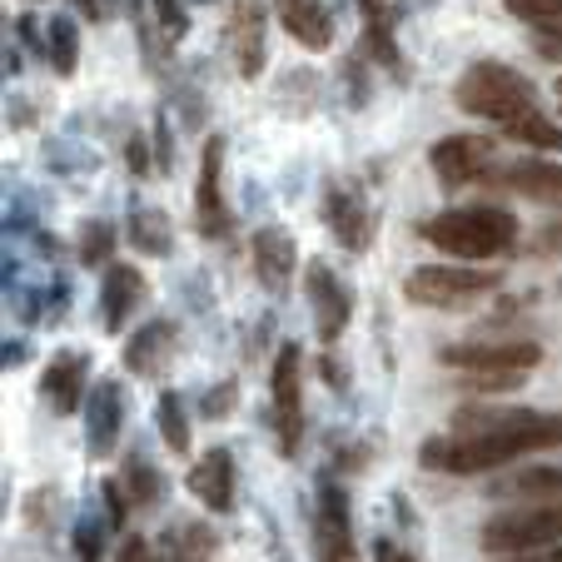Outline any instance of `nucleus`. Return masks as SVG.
Here are the masks:
<instances>
[{"label":"nucleus","instance_id":"1","mask_svg":"<svg viewBox=\"0 0 562 562\" xmlns=\"http://www.w3.org/2000/svg\"><path fill=\"white\" fill-rule=\"evenodd\" d=\"M562 448V414H532V408H463L453 414V434L428 438L418 463L434 473H488L513 458L552 453Z\"/></svg>","mask_w":562,"mask_h":562},{"label":"nucleus","instance_id":"2","mask_svg":"<svg viewBox=\"0 0 562 562\" xmlns=\"http://www.w3.org/2000/svg\"><path fill=\"white\" fill-rule=\"evenodd\" d=\"M434 249L453 259H498L518 245V220L498 204H473V210H443L418 224Z\"/></svg>","mask_w":562,"mask_h":562},{"label":"nucleus","instance_id":"3","mask_svg":"<svg viewBox=\"0 0 562 562\" xmlns=\"http://www.w3.org/2000/svg\"><path fill=\"white\" fill-rule=\"evenodd\" d=\"M453 100L458 110L477 120H493V125H513L518 115H532L538 110V86L528 75H518L513 65H498V60H477L458 75L453 86Z\"/></svg>","mask_w":562,"mask_h":562},{"label":"nucleus","instance_id":"4","mask_svg":"<svg viewBox=\"0 0 562 562\" xmlns=\"http://www.w3.org/2000/svg\"><path fill=\"white\" fill-rule=\"evenodd\" d=\"M483 552H503V558H522L538 548H558L562 542V498H542V503H522V508L493 513L483 522Z\"/></svg>","mask_w":562,"mask_h":562},{"label":"nucleus","instance_id":"5","mask_svg":"<svg viewBox=\"0 0 562 562\" xmlns=\"http://www.w3.org/2000/svg\"><path fill=\"white\" fill-rule=\"evenodd\" d=\"M498 289V269L473 265H424L404 279V294L424 308H468L473 299Z\"/></svg>","mask_w":562,"mask_h":562},{"label":"nucleus","instance_id":"6","mask_svg":"<svg viewBox=\"0 0 562 562\" xmlns=\"http://www.w3.org/2000/svg\"><path fill=\"white\" fill-rule=\"evenodd\" d=\"M314 558L318 562H359L349 493H344V483H334V477H318V488H314Z\"/></svg>","mask_w":562,"mask_h":562},{"label":"nucleus","instance_id":"7","mask_svg":"<svg viewBox=\"0 0 562 562\" xmlns=\"http://www.w3.org/2000/svg\"><path fill=\"white\" fill-rule=\"evenodd\" d=\"M438 359L463 373H528L542 363V349L538 339H468L448 344Z\"/></svg>","mask_w":562,"mask_h":562},{"label":"nucleus","instance_id":"8","mask_svg":"<svg viewBox=\"0 0 562 562\" xmlns=\"http://www.w3.org/2000/svg\"><path fill=\"white\" fill-rule=\"evenodd\" d=\"M274 438H279V453L294 458L299 453V438H304V353L299 344H284L274 359Z\"/></svg>","mask_w":562,"mask_h":562},{"label":"nucleus","instance_id":"9","mask_svg":"<svg viewBox=\"0 0 562 562\" xmlns=\"http://www.w3.org/2000/svg\"><path fill=\"white\" fill-rule=\"evenodd\" d=\"M265 31H269L265 0H229L224 55L234 60V75H239V80H259V70H265Z\"/></svg>","mask_w":562,"mask_h":562},{"label":"nucleus","instance_id":"10","mask_svg":"<svg viewBox=\"0 0 562 562\" xmlns=\"http://www.w3.org/2000/svg\"><path fill=\"white\" fill-rule=\"evenodd\" d=\"M304 289H308V308H314V334L324 339V349H334V344L344 339V329H349V318H353L349 284H344L324 259H308Z\"/></svg>","mask_w":562,"mask_h":562},{"label":"nucleus","instance_id":"11","mask_svg":"<svg viewBox=\"0 0 562 562\" xmlns=\"http://www.w3.org/2000/svg\"><path fill=\"white\" fill-rule=\"evenodd\" d=\"M229 200H224V135L204 139L200 155V180H194V229L204 239H224L229 234Z\"/></svg>","mask_w":562,"mask_h":562},{"label":"nucleus","instance_id":"12","mask_svg":"<svg viewBox=\"0 0 562 562\" xmlns=\"http://www.w3.org/2000/svg\"><path fill=\"white\" fill-rule=\"evenodd\" d=\"M428 165H434V175L448 184V190H458V184L488 180L493 165H498V149H493V139H483V135H448L434 145Z\"/></svg>","mask_w":562,"mask_h":562},{"label":"nucleus","instance_id":"13","mask_svg":"<svg viewBox=\"0 0 562 562\" xmlns=\"http://www.w3.org/2000/svg\"><path fill=\"white\" fill-rule=\"evenodd\" d=\"M324 224L349 255H363L373 245V210L353 180H334L324 190Z\"/></svg>","mask_w":562,"mask_h":562},{"label":"nucleus","instance_id":"14","mask_svg":"<svg viewBox=\"0 0 562 562\" xmlns=\"http://www.w3.org/2000/svg\"><path fill=\"white\" fill-rule=\"evenodd\" d=\"M175 353H180V329H175L170 318H149L145 329H135L125 339V369L139 373V379H165L175 363Z\"/></svg>","mask_w":562,"mask_h":562},{"label":"nucleus","instance_id":"15","mask_svg":"<svg viewBox=\"0 0 562 562\" xmlns=\"http://www.w3.org/2000/svg\"><path fill=\"white\" fill-rule=\"evenodd\" d=\"M125 428V389L120 379H100L86 398V448L90 458H110Z\"/></svg>","mask_w":562,"mask_h":562},{"label":"nucleus","instance_id":"16","mask_svg":"<svg viewBox=\"0 0 562 562\" xmlns=\"http://www.w3.org/2000/svg\"><path fill=\"white\" fill-rule=\"evenodd\" d=\"M294 269H299L294 234L279 229V224H265V229L255 234V279H259V284H265L274 299H289Z\"/></svg>","mask_w":562,"mask_h":562},{"label":"nucleus","instance_id":"17","mask_svg":"<svg viewBox=\"0 0 562 562\" xmlns=\"http://www.w3.org/2000/svg\"><path fill=\"white\" fill-rule=\"evenodd\" d=\"M149 284L145 274H139L135 265H105V294H100V324H105L110 334H125L130 314H135L139 304H145Z\"/></svg>","mask_w":562,"mask_h":562},{"label":"nucleus","instance_id":"18","mask_svg":"<svg viewBox=\"0 0 562 562\" xmlns=\"http://www.w3.org/2000/svg\"><path fill=\"white\" fill-rule=\"evenodd\" d=\"M86 379H90V359H86V353H55V359L45 363V379H41L45 404H50L55 414H75V408L90 398Z\"/></svg>","mask_w":562,"mask_h":562},{"label":"nucleus","instance_id":"19","mask_svg":"<svg viewBox=\"0 0 562 562\" xmlns=\"http://www.w3.org/2000/svg\"><path fill=\"white\" fill-rule=\"evenodd\" d=\"M184 488H190L210 513H229L234 508V458L224 453V448H210V453L190 468Z\"/></svg>","mask_w":562,"mask_h":562},{"label":"nucleus","instance_id":"20","mask_svg":"<svg viewBox=\"0 0 562 562\" xmlns=\"http://www.w3.org/2000/svg\"><path fill=\"white\" fill-rule=\"evenodd\" d=\"M279 15L304 50H329L334 45V11L324 0H289V5H279Z\"/></svg>","mask_w":562,"mask_h":562},{"label":"nucleus","instance_id":"21","mask_svg":"<svg viewBox=\"0 0 562 562\" xmlns=\"http://www.w3.org/2000/svg\"><path fill=\"white\" fill-rule=\"evenodd\" d=\"M503 184L528 200H548V204H562V165H548V159H518L503 170Z\"/></svg>","mask_w":562,"mask_h":562},{"label":"nucleus","instance_id":"22","mask_svg":"<svg viewBox=\"0 0 562 562\" xmlns=\"http://www.w3.org/2000/svg\"><path fill=\"white\" fill-rule=\"evenodd\" d=\"M220 558V538L210 522H175L165 532V562H214Z\"/></svg>","mask_w":562,"mask_h":562},{"label":"nucleus","instance_id":"23","mask_svg":"<svg viewBox=\"0 0 562 562\" xmlns=\"http://www.w3.org/2000/svg\"><path fill=\"white\" fill-rule=\"evenodd\" d=\"M130 245H135L145 259H170V249H175L170 214L165 210H135L130 214Z\"/></svg>","mask_w":562,"mask_h":562},{"label":"nucleus","instance_id":"24","mask_svg":"<svg viewBox=\"0 0 562 562\" xmlns=\"http://www.w3.org/2000/svg\"><path fill=\"white\" fill-rule=\"evenodd\" d=\"M493 498H562V468H528V473H513L503 483H493Z\"/></svg>","mask_w":562,"mask_h":562},{"label":"nucleus","instance_id":"25","mask_svg":"<svg viewBox=\"0 0 562 562\" xmlns=\"http://www.w3.org/2000/svg\"><path fill=\"white\" fill-rule=\"evenodd\" d=\"M120 483H125V493H130V503H135V508H159V498H165V473H159L145 453H130L125 458Z\"/></svg>","mask_w":562,"mask_h":562},{"label":"nucleus","instance_id":"26","mask_svg":"<svg viewBox=\"0 0 562 562\" xmlns=\"http://www.w3.org/2000/svg\"><path fill=\"white\" fill-rule=\"evenodd\" d=\"M503 135L528 145V149H538V155H558L562 149V125L548 115H538V110H532V115H518L513 125H503Z\"/></svg>","mask_w":562,"mask_h":562},{"label":"nucleus","instance_id":"27","mask_svg":"<svg viewBox=\"0 0 562 562\" xmlns=\"http://www.w3.org/2000/svg\"><path fill=\"white\" fill-rule=\"evenodd\" d=\"M155 424H159V438H165V448L170 453H190V418H184V404H180V393L165 389L159 393V404H155Z\"/></svg>","mask_w":562,"mask_h":562},{"label":"nucleus","instance_id":"28","mask_svg":"<svg viewBox=\"0 0 562 562\" xmlns=\"http://www.w3.org/2000/svg\"><path fill=\"white\" fill-rule=\"evenodd\" d=\"M45 55H50V70L60 75V80H70L75 65H80V35H75V21H50V31H45Z\"/></svg>","mask_w":562,"mask_h":562},{"label":"nucleus","instance_id":"29","mask_svg":"<svg viewBox=\"0 0 562 562\" xmlns=\"http://www.w3.org/2000/svg\"><path fill=\"white\" fill-rule=\"evenodd\" d=\"M75 255H80V265L100 269L115 259V229H110L105 220H86V229H80V239H75Z\"/></svg>","mask_w":562,"mask_h":562},{"label":"nucleus","instance_id":"30","mask_svg":"<svg viewBox=\"0 0 562 562\" xmlns=\"http://www.w3.org/2000/svg\"><path fill=\"white\" fill-rule=\"evenodd\" d=\"M513 21L532 25L542 35H562V0H503Z\"/></svg>","mask_w":562,"mask_h":562},{"label":"nucleus","instance_id":"31","mask_svg":"<svg viewBox=\"0 0 562 562\" xmlns=\"http://www.w3.org/2000/svg\"><path fill=\"white\" fill-rule=\"evenodd\" d=\"M110 528H115L110 518L86 513V518L75 522V558H80V562H100V558H105V532Z\"/></svg>","mask_w":562,"mask_h":562},{"label":"nucleus","instance_id":"32","mask_svg":"<svg viewBox=\"0 0 562 562\" xmlns=\"http://www.w3.org/2000/svg\"><path fill=\"white\" fill-rule=\"evenodd\" d=\"M363 50L373 55V65H383V70H398V45H393L389 21H383V15H373V21H369V31H363Z\"/></svg>","mask_w":562,"mask_h":562},{"label":"nucleus","instance_id":"33","mask_svg":"<svg viewBox=\"0 0 562 562\" xmlns=\"http://www.w3.org/2000/svg\"><path fill=\"white\" fill-rule=\"evenodd\" d=\"M155 21L165 31V41H180L190 31V11H184V0H155Z\"/></svg>","mask_w":562,"mask_h":562},{"label":"nucleus","instance_id":"34","mask_svg":"<svg viewBox=\"0 0 562 562\" xmlns=\"http://www.w3.org/2000/svg\"><path fill=\"white\" fill-rule=\"evenodd\" d=\"M234 404H239V383H234V379H224L220 389H210V393H204L200 414H204V418H214V424H220V418H229V414H234Z\"/></svg>","mask_w":562,"mask_h":562},{"label":"nucleus","instance_id":"35","mask_svg":"<svg viewBox=\"0 0 562 562\" xmlns=\"http://www.w3.org/2000/svg\"><path fill=\"white\" fill-rule=\"evenodd\" d=\"M125 165H130V175H139V180H145V170H149V145H145V135H130Z\"/></svg>","mask_w":562,"mask_h":562},{"label":"nucleus","instance_id":"36","mask_svg":"<svg viewBox=\"0 0 562 562\" xmlns=\"http://www.w3.org/2000/svg\"><path fill=\"white\" fill-rule=\"evenodd\" d=\"M373 562H418V558L408 548H398L393 538H379V542H373Z\"/></svg>","mask_w":562,"mask_h":562},{"label":"nucleus","instance_id":"37","mask_svg":"<svg viewBox=\"0 0 562 562\" xmlns=\"http://www.w3.org/2000/svg\"><path fill=\"white\" fill-rule=\"evenodd\" d=\"M115 562H155V552H149L145 538H125L120 552H115Z\"/></svg>","mask_w":562,"mask_h":562},{"label":"nucleus","instance_id":"38","mask_svg":"<svg viewBox=\"0 0 562 562\" xmlns=\"http://www.w3.org/2000/svg\"><path fill=\"white\" fill-rule=\"evenodd\" d=\"M155 149H159V175H170V125H165V115L155 120Z\"/></svg>","mask_w":562,"mask_h":562},{"label":"nucleus","instance_id":"39","mask_svg":"<svg viewBox=\"0 0 562 562\" xmlns=\"http://www.w3.org/2000/svg\"><path fill=\"white\" fill-rule=\"evenodd\" d=\"M70 5H75V11H80V15H86V21H105V0H70Z\"/></svg>","mask_w":562,"mask_h":562},{"label":"nucleus","instance_id":"40","mask_svg":"<svg viewBox=\"0 0 562 562\" xmlns=\"http://www.w3.org/2000/svg\"><path fill=\"white\" fill-rule=\"evenodd\" d=\"M538 50L548 55V60L562 65V35H542V31H538Z\"/></svg>","mask_w":562,"mask_h":562},{"label":"nucleus","instance_id":"41","mask_svg":"<svg viewBox=\"0 0 562 562\" xmlns=\"http://www.w3.org/2000/svg\"><path fill=\"white\" fill-rule=\"evenodd\" d=\"M324 379H329V389H349V379H344V363H334V353L324 359Z\"/></svg>","mask_w":562,"mask_h":562},{"label":"nucleus","instance_id":"42","mask_svg":"<svg viewBox=\"0 0 562 562\" xmlns=\"http://www.w3.org/2000/svg\"><path fill=\"white\" fill-rule=\"evenodd\" d=\"M383 5H389V0H359V11L369 15V21H373V15H383Z\"/></svg>","mask_w":562,"mask_h":562},{"label":"nucleus","instance_id":"43","mask_svg":"<svg viewBox=\"0 0 562 562\" xmlns=\"http://www.w3.org/2000/svg\"><path fill=\"white\" fill-rule=\"evenodd\" d=\"M120 5H130V0H105V11H120Z\"/></svg>","mask_w":562,"mask_h":562},{"label":"nucleus","instance_id":"44","mask_svg":"<svg viewBox=\"0 0 562 562\" xmlns=\"http://www.w3.org/2000/svg\"><path fill=\"white\" fill-rule=\"evenodd\" d=\"M552 562H562V542H558V548H552Z\"/></svg>","mask_w":562,"mask_h":562},{"label":"nucleus","instance_id":"45","mask_svg":"<svg viewBox=\"0 0 562 562\" xmlns=\"http://www.w3.org/2000/svg\"><path fill=\"white\" fill-rule=\"evenodd\" d=\"M558 105H562V80H558Z\"/></svg>","mask_w":562,"mask_h":562},{"label":"nucleus","instance_id":"46","mask_svg":"<svg viewBox=\"0 0 562 562\" xmlns=\"http://www.w3.org/2000/svg\"><path fill=\"white\" fill-rule=\"evenodd\" d=\"M200 5H214V0H200Z\"/></svg>","mask_w":562,"mask_h":562},{"label":"nucleus","instance_id":"47","mask_svg":"<svg viewBox=\"0 0 562 562\" xmlns=\"http://www.w3.org/2000/svg\"><path fill=\"white\" fill-rule=\"evenodd\" d=\"M279 5H289V0H279Z\"/></svg>","mask_w":562,"mask_h":562}]
</instances>
